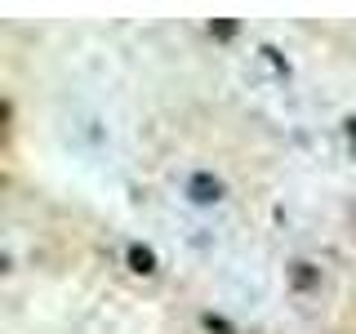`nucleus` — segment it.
<instances>
[{"label": "nucleus", "mask_w": 356, "mask_h": 334, "mask_svg": "<svg viewBox=\"0 0 356 334\" xmlns=\"http://www.w3.org/2000/svg\"><path fill=\"white\" fill-rule=\"evenodd\" d=\"M192 192H196V200H218L222 187H218V183H209L205 174H196V178H192Z\"/></svg>", "instance_id": "1"}, {"label": "nucleus", "mask_w": 356, "mask_h": 334, "mask_svg": "<svg viewBox=\"0 0 356 334\" xmlns=\"http://www.w3.org/2000/svg\"><path fill=\"white\" fill-rule=\"evenodd\" d=\"M129 259H134V267H138V272H152V263H156V259H152V250H134Z\"/></svg>", "instance_id": "2"}]
</instances>
